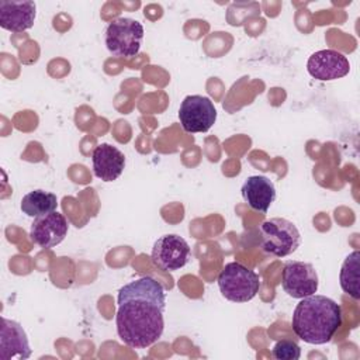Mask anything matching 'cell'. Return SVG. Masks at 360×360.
I'll use <instances>...</instances> for the list:
<instances>
[{
    "mask_svg": "<svg viewBox=\"0 0 360 360\" xmlns=\"http://www.w3.org/2000/svg\"><path fill=\"white\" fill-rule=\"evenodd\" d=\"M240 191L248 205L262 214H266L276 200V187L266 176H249L243 181Z\"/></svg>",
    "mask_w": 360,
    "mask_h": 360,
    "instance_id": "obj_14",
    "label": "cell"
},
{
    "mask_svg": "<svg viewBox=\"0 0 360 360\" xmlns=\"http://www.w3.org/2000/svg\"><path fill=\"white\" fill-rule=\"evenodd\" d=\"M37 4L30 0L0 1V25L11 32H22L34 25Z\"/></svg>",
    "mask_w": 360,
    "mask_h": 360,
    "instance_id": "obj_12",
    "label": "cell"
},
{
    "mask_svg": "<svg viewBox=\"0 0 360 360\" xmlns=\"http://www.w3.org/2000/svg\"><path fill=\"white\" fill-rule=\"evenodd\" d=\"M271 353L277 360H298L301 356V347L294 340L283 339L273 346Z\"/></svg>",
    "mask_w": 360,
    "mask_h": 360,
    "instance_id": "obj_17",
    "label": "cell"
},
{
    "mask_svg": "<svg viewBox=\"0 0 360 360\" xmlns=\"http://www.w3.org/2000/svg\"><path fill=\"white\" fill-rule=\"evenodd\" d=\"M190 246L179 235L169 233L160 236L152 248V262L162 270L174 271L184 267L190 260Z\"/></svg>",
    "mask_w": 360,
    "mask_h": 360,
    "instance_id": "obj_8",
    "label": "cell"
},
{
    "mask_svg": "<svg viewBox=\"0 0 360 360\" xmlns=\"http://www.w3.org/2000/svg\"><path fill=\"white\" fill-rule=\"evenodd\" d=\"M259 231L263 252L276 257H285L294 253L301 243L298 228L285 218H270L260 225Z\"/></svg>",
    "mask_w": 360,
    "mask_h": 360,
    "instance_id": "obj_4",
    "label": "cell"
},
{
    "mask_svg": "<svg viewBox=\"0 0 360 360\" xmlns=\"http://www.w3.org/2000/svg\"><path fill=\"white\" fill-rule=\"evenodd\" d=\"M359 271H360V252L354 250L349 256H346L339 274L342 290L354 300L360 298Z\"/></svg>",
    "mask_w": 360,
    "mask_h": 360,
    "instance_id": "obj_16",
    "label": "cell"
},
{
    "mask_svg": "<svg viewBox=\"0 0 360 360\" xmlns=\"http://www.w3.org/2000/svg\"><path fill=\"white\" fill-rule=\"evenodd\" d=\"M221 294L232 302H248L259 292V276L239 262H229L218 276Z\"/></svg>",
    "mask_w": 360,
    "mask_h": 360,
    "instance_id": "obj_3",
    "label": "cell"
},
{
    "mask_svg": "<svg viewBox=\"0 0 360 360\" xmlns=\"http://www.w3.org/2000/svg\"><path fill=\"white\" fill-rule=\"evenodd\" d=\"M143 25L128 17H120L108 24L105 30V46L118 58L138 55L143 41Z\"/></svg>",
    "mask_w": 360,
    "mask_h": 360,
    "instance_id": "obj_5",
    "label": "cell"
},
{
    "mask_svg": "<svg viewBox=\"0 0 360 360\" xmlns=\"http://www.w3.org/2000/svg\"><path fill=\"white\" fill-rule=\"evenodd\" d=\"M91 165L96 177L103 181H114L125 167V156L118 148L110 143H101L93 150Z\"/></svg>",
    "mask_w": 360,
    "mask_h": 360,
    "instance_id": "obj_13",
    "label": "cell"
},
{
    "mask_svg": "<svg viewBox=\"0 0 360 360\" xmlns=\"http://www.w3.org/2000/svg\"><path fill=\"white\" fill-rule=\"evenodd\" d=\"M30 356L31 347L22 326L15 321L3 316L0 330V359L24 360Z\"/></svg>",
    "mask_w": 360,
    "mask_h": 360,
    "instance_id": "obj_11",
    "label": "cell"
},
{
    "mask_svg": "<svg viewBox=\"0 0 360 360\" xmlns=\"http://www.w3.org/2000/svg\"><path fill=\"white\" fill-rule=\"evenodd\" d=\"M179 120L186 132H207L217 120V110L205 96H187L180 104Z\"/></svg>",
    "mask_w": 360,
    "mask_h": 360,
    "instance_id": "obj_6",
    "label": "cell"
},
{
    "mask_svg": "<svg viewBox=\"0 0 360 360\" xmlns=\"http://www.w3.org/2000/svg\"><path fill=\"white\" fill-rule=\"evenodd\" d=\"M117 332L129 347L146 349L156 343L165 329L166 291L150 276L127 283L117 297Z\"/></svg>",
    "mask_w": 360,
    "mask_h": 360,
    "instance_id": "obj_1",
    "label": "cell"
},
{
    "mask_svg": "<svg viewBox=\"0 0 360 360\" xmlns=\"http://www.w3.org/2000/svg\"><path fill=\"white\" fill-rule=\"evenodd\" d=\"M307 70L314 79L328 82L346 76L350 70V63L343 53L335 49H322L309 56Z\"/></svg>",
    "mask_w": 360,
    "mask_h": 360,
    "instance_id": "obj_9",
    "label": "cell"
},
{
    "mask_svg": "<svg viewBox=\"0 0 360 360\" xmlns=\"http://www.w3.org/2000/svg\"><path fill=\"white\" fill-rule=\"evenodd\" d=\"M68 221L66 218L56 211L37 217L30 228V236L35 245L51 249L59 245L68 235Z\"/></svg>",
    "mask_w": 360,
    "mask_h": 360,
    "instance_id": "obj_10",
    "label": "cell"
},
{
    "mask_svg": "<svg viewBox=\"0 0 360 360\" xmlns=\"http://www.w3.org/2000/svg\"><path fill=\"white\" fill-rule=\"evenodd\" d=\"M292 330L305 343L325 345L342 325V308L325 295L301 298L292 312Z\"/></svg>",
    "mask_w": 360,
    "mask_h": 360,
    "instance_id": "obj_2",
    "label": "cell"
},
{
    "mask_svg": "<svg viewBox=\"0 0 360 360\" xmlns=\"http://www.w3.org/2000/svg\"><path fill=\"white\" fill-rule=\"evenodd\" d=\"M283 290L292 298H304L318 291L319 280L315 267L311 263L290 260L284 264L281 273Z\"/></svg>",
    "mask_w": 360,
    "mask_h": 360,
    "instance_id": "obj_7",
    "label": "cell"
},
{
    "mask_svg": "<svg viewBox=\"0 0 360 360\" xmlns=\"http://www.w3.org/2000/svg\"><path fill=\"white\" fill-rule=\"evenodd\" d=\"M58 207V197L53 193L45 190H32L27 193L20 204L21 211L32 218L42 217L52 211H56Z\"/></svg>",
    "mask_w": 360,
    "mask_h": 360,
    "instance_id": "obj_15",
    "label": "cell"
}]
</instances>
